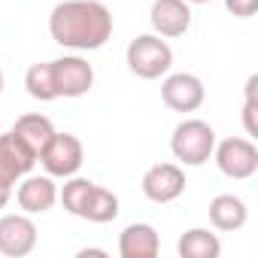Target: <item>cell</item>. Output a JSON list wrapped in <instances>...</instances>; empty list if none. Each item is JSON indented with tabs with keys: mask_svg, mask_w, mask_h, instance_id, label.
Returning a JSON list of instances; mask_svg holds the SVG:
<instances>
[{
	"mask_svg": "<svg viewBox=\"0 0 258 258\" xmlns=\"http://www.w3.org/2000/svg\"><path fill=\"white\" fill-rule=\"evenodd\" d=\"M49 34L64 49L94 52L109 40L112 16L100 0H64L49 16Z\"/></svg>",
	"mask_w": 258,
	"mask_h": 258,
	"instance_id": "6da1fadb",
	"label": "cell"
},
{
	"mask_svg": "<svg viewBox=\"0 0 258 258\" xmlns=\"http://www.w3.org/2000/svg\"><path fill=\"white\" fill-rule=\"evenodd\" d=\"M170 149H173L176 161H182L185 167H201V164H207L213 158L216 131L201 118H185V121H179L173 127Z\"/></svg>",
	"mask_w": 258,
	"mask_h": 258,
	"instance_id": "7a4b0ae2",
	"label": "cell"
},
{
	"mask_svg": "<svg viewBox=\"0 0 258 258\" xmlns=\"http://www.w3.org/2000/svg\"><path fill=\"white\" fill-rule=\"evenodd\" d=\"M127 67L140 79H161L170 64H173V49L158 37V34H140L137 40H131L124 52Z\"/></svg>",
	"mask_w": 258,
	"mask_h": 258,
	"instance_id": "3957f363",
	"label": "cell"
},
{
	"mask_svg": "<svg viewBox=\"0 0 258 258\" xmlns=\"http://www.w3.org/2000/svg\"><path fill=\"white\" fill-rule=\"evenodd\" d=\"M37 161L46 167L49 176L67 179V176H76V170L82 167L85 149H82L79 137H73V134H58V131H55L52 140L40 149V158H37Z\"/></svg>",
	"mask_w": 258,
	"mask_h": 258,
	"instance_id": "277c9868",
	"label": "cell"
},
{
	"mask_svg": "<svg viewBox=\"0 0 258 258\" xmlns=\"http://www.w3.org/2000/svg\"><path fill=\"white\" fill-rule=\"evenodd\" d=\"M37 164V152L16 134V131H7L0 134V188H10L28 176Z\"/></svg>",
	"mask_w": 258,
	"mask_h": 258,
	"instance_id": "5b68a950",
	"label": "cell"
},
{
	"mask_svg": "<svg viewBox=\"0 0 258 258\" xmlns=\"http://www.w3.org/2000/svg\"><path fill=\"white\" fill-rule=\"evenodd\" d=\"M213 158H216L219 170L231 179H249L258 173V149L252 140L228 137L213 149Z\"/></svg>",
	"mask_w": 258,
	"mask_h": 258,
	"instance_id": "8992f818",
	"label": "cell"
},
{
	"mask_svg": "<svg viewBox=\"0 0 258 258\" xmlns=\"http://www.w3.org/2000/svg\"><path fill=\"white\" fill-rule=\"evenodd\" d=\"M52 79L58 97H82L94 85V67L79 55H64L52 61Z\"/></svg>",
	"mask_w": 258,
	"mask_h": 258,
	"instance_id": "52a82bcc",
	"label": "cell"
},
{
	"mask_svg": "<svg viewBox=\"0 0 258 258\" xmlns=\"http://www.w3.org/2000/svg\"><path fill=\"white\" fill-rule=\"evenodd\" d=\"M37 246V225L28 219V213L0 216V255L7 258H25Z\"/></svg>",
	"mask_w": 258,
	"mask_h": 258,
	"instance_id": "ba28073f",
	"label": "cell"
},
{
	"mask_svg": "<svg viewBox=\"0 0 258 258\" xmlns=\"http://www.w3.org/2000/svg\"><path fill=\"white\" fill-rule=\"evenodd\" d=\"M204 97H207L204 82L195 73H170L161 82V100L173 112H195V109H201Z\"/></svg>",
	"mask_w": 258,
	"mask_h": 258,
	"instance_id": "9c48e42d",
	"label": "cell"
},
{
	"mask_svg": "<svg viewBox=\"0 0 258 258\" xmlns=\"http://www.w3.org/2000/svg\"><path fill=\"white\" fill-rule=\"evenodd\" d=\"M140 185L152 204H170L185 191V173L179 164H155L143 173Z\"/></svg>",
	"mask_w": 258,
	"mask_h": 258,
	"instance_id": "30bf717a",
	"label": "cell"
},
{
	"mask_svg": "<svg viewBox=\"0 0 258 258\" xmlns=\"http://www.w3.org/2000/svg\"><path fill=\"white\" fill-rule=\"evenodd\" d=\"M149 22L155 28L158 37H182L191 28V7L185 0H155Z\"/></svg>",
	"mask_w": 258,
	"mask_h": 258,
	"instance_id": "8fae6325",
	"label": "cell"
},
{
	"mask_svg": "<svg viewBox=\"0 0 258 258\" xmlns=\"http://www.w3.org/2000/svg\"><path fill=\"white\" fill-rule=\"evenodd\" d=\"M16 201L19 207L28 213V216H40V213H49L58 201V185L52 182V176H28L19 191H16Z\"/></svg>",
	"mask_w": 258,
	"mask_h": 258,
	"instance_id": "7c38bea8",
	"label": "cell"
},
{
	"mask_svg": "<svg viewBox=\"0 0 258 258\" xmlns=\"http://www.w3.org/2000/svg\"><path fill=\"white\" fill-rule=\"evenodd\" d=\"M161 252V240L158 231L146 222H134L127 225L118 237V255L121 258H155Z\"/></svg>",
	"mask_w": 258,
	"mask_h": 258,
	"instance_id": "4fadbf2b",
	"label": "cell"
},
{
	"mask_svg": "<svg viewBox=\"0 0 258 258\" xmlns=\"http://www.w3.org/2000/svg\"><path fill=\"white\" fill-rule=\"evenodd\" d=\"M246 219H249V210H246V204L240 198L219 195V198L210 201V222H213V228L231 234V231H240L246 225Z\"/></svg>",
	"mask_w": 258,
	"mask_h": 258,
	"instance_id": "5bb4252c",
	"label": "cell"
},
{
	"mask_svg": "<svg viewBox=\"0 0 258 258\" xmlns=\"http://www.w3.org/2000/svg\"><path fill=\"white\" fill-rule=\"evenodd\" d=\"M176 252H179V258H219L222 255V243L207 228H188L179 237Z\"/></svg>",
	"mask_w": 258,
	"mask_h": 258,
	"instance_id": "9a60e30c",
	"label": "cell"
},
{
	"mask_svg": "<svg viewBox=\"0 0 258 258\" xmlns=\"http://www.w3.org/2000/svg\"><path fill=\"white\" fill-rule=\"evenodd\" d=\"M13 131L37 152V158H40V149L52 140V134H55V124L46 118V115H40V112H31V115H22L16 124H13Z\"/></svg>",
	"mask_w": 258,
	"mask_h": 258,
	"instance_id": "2e32d148",
	"label": "cell"
},
{
	"mask_svg": "<svg viewBox=\"0 0 258 258\" xmlns=\"http://www.w3.org/2000/svg\"><path fill=\"white\" fill-rule=\"evenodd\" d=\"M115 216H118V198H115L109 188L94 185L91 195H88V204H85V210H82V219H88V222H94V225H106V222H112Z\"/></svg>",
	"mask_w": 258,
	"mask_h": 258,
	"instance_id": "e0dca14e",
	"label": "cell"
},
{
	"mask_svg": "<svg viewBox=\"0 0 258 258\" xmlns=\"http://www.w3.org/2000/svg\"><path fill=\"white\" fill-rule=\"evenodd\" d=\"M25 88H28V94H31L34 100H43V103L55 100L58 91H55V79H52V61L34 64V67L25 73Z\"/></svg>",
	"mask_w": 258,
	"mask_h": 258,
	"instance_id": "ac0fdd59",
	"label": "cell"
},
{
	"mask_svg": "<svg viewBox=\"0 0 258 258\" xmlns=\"http://www.w3.org/2000/svg\"><path fill=\"white\" fill-rule=\"evenodd\" d=\"M91 188H94V182H91V179L67 176V182H64V188L58 191V198H61L64 210H67L70 216H79V219H82V210H85V204H88Z\"/></svg>",
	"mask_w": 258,
	"mask_h": 258,
	"instance_id": "d6986e66",
	"label": "cell"
},
{
	"mask_svg": "<svg viewBox=\"0 0 258 258\" xmlns=\"http://www.w3.org/2000/svg\"><path fill=\"white\" fill-rule=\"evenodd\" d=\"M255 88H258V76H249V82H246V103H243V124H246L249 137L258 134V121H255Z\"/></svg>",
	"mask_w": 258,
	"mask_h": 258,
	"instance_id": "ffe728a7",
	"label": "cell"
},
{
	"mask_svg": "<svg viewBox=\"0 0 258 258\" xmlns=\"http://www.w3.org/2000/svg\"><path fill=\"white\" fill-rule=\"evenodd\" d=\"M228 13H234L237 19H252L258 10V0H225Z\"/></svg>",
	"mask_w": 258,
	"mask_h": 258,
	"instance_id": "44dd1931",
	"label": "cell"
},
{
	"mask_svg": "<svg viewBox=\"0 0 258 258\" xmlns=\"http://www.w3.org/2000/svg\"><path fill=\"white\" fill-rule=\"evenodd\" d=\"M10 198H13V191H10V188H0V210L10 204Z\"/></svg>",
	"mask_w": 258,
	"mask_h": 258,
	"instance_id": "7402d4cb",
	"label": "cell"
},
{
	"mask_svg": "<svg viewBox=\"0 0 258 258\" xmlns=\"http://www.w3.org/2000/svg\"><path fill=\"white\" fill-rule=\"evenodd\" d=\"M79 255H82V258H85V255H106V252H103V249H82V252H79Z\"/></svg>",
	"mask_w": 258,
	"mask_h": 258,
	"instance_id": "603a6c76",
	"label": "cell"
},
{
	"mask_svg": "<svg viewBox=\"0 0 258 258\" xmlns=\"http://www.w3.org/2000/svg\"><path fill=\"white\" fill-rule=\"evenodd\" d=\"M185 4H210V0H185Z\"/></svg>",
	"mask_w": 258,
	"mask_h": 258,
	"instance_id": "cb8c5ba5",
	"label": "cell"
},
{
	"mask_svg": "<svg viewBox=\"0 0 258 258\" xmlns=\"http://www.w3.org/2000/svg\"><path fill=\"white\" fill-rule=\"evenodd\" d=\"M0 94H4V70H0Z\"/></svg>",
	"mask_w": 258,
	"mask_h": 258,
	"instance_id": "d4e9b609",
	"label": "cell"
},
{
	"mask_svg": "<svg viewBox=\"0 0 258 258\" xmlns=\"http://www.w3.org/2000/svg\"><path fill=\"white\" fill-rule=\"evenodd\" d=\"M100 4H103V0H100Z\"/></svg>",
	"mask_w": 258,
	"mask_h": 258,
	"instance_id": "484cf974",
	"label": "cell"
}]
</instances>
